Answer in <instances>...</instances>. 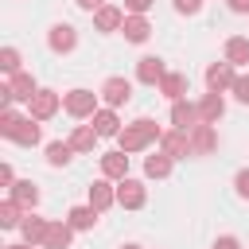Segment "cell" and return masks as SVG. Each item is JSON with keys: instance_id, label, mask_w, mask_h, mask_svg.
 I'll use <instances>...</instances> for the list:
<instances>
[{"instance_id": "52a82bcc", "label": "cell", "mask_w": 249, "mask_h": 249, "mask_svg": "<svg viewBox=\"0 0 249 249\" xmlns=\"http://www.w3.org/2000/svg\"><path fill=\"white\" fill-rule=\"evenodd\" d=\"M214 148H218V132H214V124L198 121V124L191 128V156H206V152H214Z\"/></svg>"}, {"instance_id": "83f0119b", "label": "cell", "mask_w": 249, "mask_h": 249, "mask_svg": "<svg viewBox=\"0 0 249 249\" xmlns=\"http://www.w3.org/2000/svg\"><path fill=\"white\" fill-rule=\"evenodd\" d=\"M19 210H23V206H19L16 198H8V202H0V226H4V230H12V226H19V222H23V218H19Z\"/></svg>"}, {"instance_id": "9a60e30c", "label": "cell", "mask_w": 249, "mask_h": 249, "mask_svg": "<svg viewBox=\"0 0 249 249\" xmlns=\"http://www.w3.org/2000/svg\"><path fill=\"white\" fill-rule=\"evenodd\" d=\"M70 237H74V226L70 222H51L47 226V237H43V249H70Z\"/></svg>"}, {"instance_id": "d6a6232c", "label": "cell", "mask_w": 249, "mask_h": 249, "mask_svg": "<svg viewBox=\"0 0 249 249\" xmlns=\"http://www.w3.org/2000/svg\"><path fill=\"white\" fill-rule=\"evenodd\" d=\"M233 187H237V195H241V198H249V167H245V171H237Z\"/></svg>"}, {"instance_id": "7402d4cb", "label": "cell", "mask_w": 249, "mask_h": 249, "mask_svg": "<svg viewBox=\"0 0 249 249\" xmlns=\"http://www.w3.org/2000/svg\"><path fill=\"white\" fill-rule=\"evenodd\" d=\"M93 144H97V128L93 124H78L70 132V148L74 152H93Z\"/></svg>"}, {"instance_id": "3957f363", "label": "cell", "mask_w": 249, "mask_h": 249, "mask_svg": "<svg viewBox=\"0 0 249 249\" xmlns=\"http://www.w3.org/2000/svg\"><path fill=\"white\" fill-rule=\"evenodd\" d=\"M62 105H66L70 117L82 121V117H93V113H97V93H93V89H70V93L62 97Z\"/></svg>"}, {"instance_id": "f1b7e54d", "label": "cell", "mask_w": 249, "mask_h": 249, "mask_svg": "<svg viewBox=\"0 0 249 249\" xmlns=\"http://www.w3.org/2000/svg\"><path fill=\"white\" fill-rule=\"evenodd\" d=\"M0 70L4 74H19V51L16 47H4L0 51Z\"/></svg>"}, {"instance_id": "8992f818", "label": "cell", "mask_w": 249, "mask_h": 249, "mask_svg": "<svg viewBox=\"0 0 249 249\" xmlns=\"http://www.w3.org/2000/svg\"><path fill=\"white\" fill-rule=\"evenodd\" d=\"M54 113H58V93L54 89H39L27 101V117H35V121H51Z\"/></svg>"}, {"instance_id": "d590c367", "label": "cell", "mask_w": 249, "mask_h": 249, "mask_svg": "<svg viewBox=\"0 0 249 249\" xmlns=\"http://www.w3.org/2000/svg\"><path fill=\"white\" fill-rule=\"evenodd\" d=\"M78 8H86V12H97V8H105V0H78Z\"/></svg>"}, {"instance_id": "5bb4252c", "label": "cell", "mask_w": 249, "mask_h": 249, "mask_svg": "<svg viewBox=\"0 0 249 249\" xmlns=\"http://www.w3.org/2000/svg\"><path fill=\"white\" fill-rule=\"evenodd\" d=\"M117 202V187H109V179H97V183H89V206L101 214V210H109Z\"/></svg>"}, {"instance_id": "2e32d148", "label": "cell", "mask_w": 249, "mask_h": 249, "mask_svg": "<svg viewBox=\"0 0 249 249\" xmlns=\"http://www.w3.org/2000/svg\"><path fill=\"white\" fill-rule=\"evenodd\" d=\"M222 113H226V101H222V93H218V89H210V93L198 101V117H202L206 124H218V121H222Z\"/></svg>"}, {"instance_id": "e0dca14e", "label": "cell", "mask_w": 249, "mask_h": 249, "mask_svg": "<svg viewBox=\"0 0 249 249\" xmlns=\"http://www.w3.org/2000/svg\"><path fill=\"white\" fill-rule=\"evenodd\" d=\"M121 23H124V12L113 8V4H105V8L93 12V27L97 31H121Z\"/></svg>"}, {"instance_id": "1f68e13d", "label": "cell", "mask_w": 249, "mask_h": 249, "mask_svg": "<svg viewBox=\"0 0 249 249\" xmlns=\"http://www.w3.org/2000/svg\"><path fill=\"white\" fill-rule=\"evenodd\" d=\"M152 4H156V0H124V8H128L132 16H144V12L152 8Z\"/></svg>"}, {"instance_id": "ffe728a7", "label": "cell", "mask_w": 249, "mask_h": 249, "mask_svg": "<svg viewBox=\"0 0 249 249\" xmlns=\"http://www.w3.org/2000/svg\"><path fill=\"white\" fill-rule=\"evenodd\" d=\"M8 191H12V195H8V198H16V202H19V206H23V210H31V206H35V202H39V187H35V183H31V179H19V183H12V187H8Z\"/></svg>"}, {"instance_id": "836d02e7", "label": "cell", "mask_w": 249, "mask_h": 249, "mask_svg": "<svg viewBox=\"0 0 249 249\" xmlns=\"http://www.w3.org/2000/svg\"><path fill=\"white\" fill-rule=\"evenodd\" d=\"M214 249H241V245H237V237H230V233H226V237H218V241H214Z\"/></svg>"}, {"instance_id": "ba28073f", "label": "cell", "mask_w": 249, "mask_h": 249, "mask_svg": "<svg viewBox=\"0 0 249 249\" xmlns=\"http://www.w3.org/2000/svg\"><path fill=\"white\" fill-rule=\"evenodd\" d=\"M160 152H167L171 160H183V156H191V132H183V128H171V132H163V136H160Z\"/></svg>"}, {"instance_id": "f35d334b", "label": "cell", "mask_w": 249, "mask_h": 249, "mask_svg": "<svg viewBox=\"0 0 249 249\" xmlns=\"http://www.w3.org/2000/svg\"><path fill=\"white\" fill-rule=\"evenodd\" d=\"M124 249H140V245H124Z\"/></svg>"}, {"instance_id": "cb8c5ba5", "label": "cell", "mask_w": 249, "mask_h": 249, "mask_svg": "<svg viewBox=\"0 0 249 249\" xmlns=\"http://www.w3.org/2000/svg\"><path fill=\"white\" fill-rule=\"evenodd\" d=\"M93 128H97V136H117L121 132V121H117L113 109H97L93 113Z\"/></svg>"}, {"instance_id": "603a6c76", "label": "cell", "mask_w": 249, "mask_h": 249, "mask_svg": "<svg viewBox=\"0 0 249 249\" xmlns=\"http://www.w3.org/2000/svg\"><path fill=\"white\" fill-rule=\"evenodd\" d=\"M144 175H148V179H167V175H171V156H167V152L148 156V160H144Z\"/></svg>"}, {"instance_id": "8d00e7d4", "label": "cell", "mask_w": 249, "mask_h": 249, "mask_svg": "<svg viewBox=\"0 0 249 249\" xmlns=\"http://www.w3.org/2000/svg\"><path fill=\"white\" fill-rule=\"evenodd\" d=\"M230 12H249V0H230Z\"/></svg>"}, {"instance_id": "9c48e42d", "label": "cell", "mask_w": 249, "mask_h": 249, "mask_svg": "<svg viewBox=\"0 0 249 249\" xmlns=\"http://www.w3.org/2000/svg\"><path fill=\"white\" fill-rule=\"evenodd\" d=\"M233 82H237V74H233V62H210L206 66V86L210 89H233Z\"/></svg>"}, {"instance_id": "e575fe53", "label": "cell", "mask_w": 249, "mask_h": 249, "mask_svg": "<svg viewBox=\"0 0 249 249\" xmlns=\"http://www.w3.org/2000/svg\"><path fill=\"white\" fill-rule=\"evenodd\" d=\"M0 183H4V187L16 183V179H12V163H0Z\"/></svg>"}, {"instance_id": "4fadbf2b", "label": "cell", "mask_w": 249, "mask_h": 249, "mask_svg": "<svg viewBox=\"0 0 249 249\" xmlns=\"http://www.w3.org/2000/svg\"><path fill=\"white\" fill-rule=\"evenodd\" d=\"M101 175L105 179H124L128 175V152H121V148L117 152H105L101 156Z\"/></svg>"}, {"instance_id": "d4e9b609", "label": "cell", "mask_w": 249, "mask_h": 249, "mask_svg": "<svg viewBox=\"0 0 249 249\" xmlns=\"http://www.w3.org/2000/svg\"><path fill=\"white\" fill-rule=\"evenodd\" d=\"M160 93H163V97H171V101L187 97V74H167V78L160 82Z\"/></svg>"}, {"instance_id": "5b68a950", "label": "cell", "mask_w": 249, "mask_h": 249, "mask_svg": "<svg viewBox=\"0 0 249 249\" xmlns=\"http://www.w3.org/2000/svg\"><path fill=\"white\" fill-rule=\"evenodd\" d=\"M128 97H132V82H128V78H105V86H101V101H105L109 109L128 105Z\"/></svg>"}, {"instance_id": "4316f807", "label": "cell", "mask_w": 249, "mask_h": 249, "mask_svg": "<svg viewBox=\"0 0 249 249\" xmlns=\"http://www.w3.org/2000/svg\"><path fill=\"white\" fill-rule=\"evenodd\" d=\"M70 152H74L70 144L54 140V144H47V163H51V167H66V163H70Z\"/></svg>"}, {"instance_id": "8fae6325", "label": "cell", "mask_w": 249, "mask_h": 249, "mask_svg": "<svg viewBox=\"0 0 249 249\" xmlns=\"http://www.w3.org/2000/svg\"><path fill=\"white\" fill-rule=\"evenodd\" d=\"M47 43H51V51L66 54V51H74V47H78V31H74L70 23H54V27H51V35H47Z\"/></svg>"}, {"instance_id": "30bf717a", "label": "cell", "mask_w": 249, "mask_h": 249, "mask_svg": "<svg viewBox=\"0 0 249 249\" xmlns=\"http://www.w3.org/2000/svg\"><path fill=\"white\" fill-rule=\"evenodd\" d=\"M202 117H198V105H191L187 97H179V101H171V124L175 128H183V132H191L195 124H198Z\"/></svg>"}, {"instance_id": "7a4b0ae2", "label": "cell", "mask_w": 249, "mask_h": 249, "mask_svg": "<svg viewBox=\"0 0 249 249\" xmlns=\"http://www.w3.org/2000/svg\"><path fill=\"white\" fill-rule=\"evenodd\" d=\"M39 93V86H35V78L31 74H12V82L8 86H0V105H12V101H31Z\"/></svg>"}, {"instance_id": "4dcf8cb0", "label": "cell", "mask_w": 249, "mask_h": 249, "mask_svg": "<svg viewBox=\"0 0 249 249\" xmlns=\"http://www.w3.org/2000/svg\"><path fill=\"white\" fill-rule=\"evenodd\" d=\"M202 8V0H175V12H183V16H195Z\"/></svg>"}, {"instance_id": "d6986e66", "label": "cell", "mask_w": 249, "mask_h": 249, "mask_svg": "<svg viewBox=\"0 0 249 249\" xmlns=\"http://www.w3.org/2000/svg\"><path fill=\"white\" fill-rule=\"evenodd\" d=\"M121 31H124V39H128V43H144V39L152 35V23H148L144 16H124Z\"/></svg>"}, {"instance_id": "6da1fadb", "label": "cell", "mask_w": 249, "mask_h": 249, "mask_svg": "<svg viewBox=\"0 0 249 249\" xmlns=\"http://www.w3.org/2000/svg\"><path fill=\"white\" fill-rule=\"evenodd\" d=\"M160 136H163L160 124L148 121V117H140V121H132V124H124V128L117 132V144H121V152H140V148H148V144L160 140Z\"/></svg>"}, {"instance_id": "277c9868", "label": "cell", "mask_w": 249, "mask_h": 249, "mask_svg": "<svg viewBox=\"0 0 249 249\" xmlns=\"http://www.w3.org/2000/svg\"><path fill=\"white\" fill-rule=\"evenodd\" d=\"M117 202L124 206V210H140L144 202H148V191H144V183L140 179H121V187H117Z\"/></svg>"}, {"instance_id": "f546056e", "label": "cell", "mask_w": 249, "mask_h": 249, "mask_svg": "<svg viewBox=\"0 0 249 249\" xmlns=\"http://www.w3.org/2000/svg\"><path fill=\"white\" fill-rule=\"evenodd\" d=\"M233 97H237L241 105H249V74H237V82H233Z\"/></svg>"}, {"instance_id": "74e56055", "label": "cell", "mask_w": 249, "mask_h": 249, "mask_svg": "<svg viewBox=\"0 0 249 249\" xmlns=\"http://www.w3.org/2000/svg\"><path fill=\"white\" fill-rule=\"evenodd\" d=\"M4 249H35V245H27V241H19V245H4Z\"/></svg>"}, {"instance_id": "ac0fdd59", "label": "cell", "mask_w": 249, "mask_h": 249, "mask_svg": "<svg viewBox=\"0 0 249 249\" xmlns=\"http://www.w3.org/2000/svg\"><path fill=\"white\" fill-rule=\"evenodd\" d=\"M47 218H35V214H27L23 222H19V233H23V241L27 245H43V237H47Z\"/></svg>"}, {"instance_id": "7c38bea8", "label": "cell", "mask_w": 249, "mask_h": 249, "mask_svg": "<svg viewBox=\"0 0 249 249\" xmlns=\"http://www.w3.org/2000/svg\"><path fill=\"white\" fill-rule=\"evenodd\" d=\"M136 78H140L144 86H160V82L167 78V70H163V58H156V54L140 58V62H136Z\"/></svg>"}, {"instance_id": "44dd1931", "label": "cell", "mask_w": 249, "mask_h": 249, "mask_svg": "<svg viewBox=\"0 0 249 249\" xmlns=\"http://www.w3.org/2000/svg\"><path fill=\"white\" fill-rule=\"evenodd\" d=\"M226 62H233V66H245L249 62V39L245 35H230L226 39Z\"/></svg>"}, {"instance_id": "484cf974", "label": "cell", "mask_w": 249, "mask_h": 249, "mask_svg": "<svg viewBox=\"0 0 249 249\" xmlns=\"http://www.w3.org/2000/svg\"><path fill=\"white\" fill-rule=\"evenodd\" d=\"M66 222H70L74 230H89V226L97 222V210H93V206H74V210L66 214Z\"/></svg>"}]
</instances>
